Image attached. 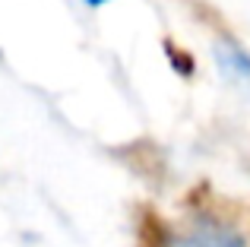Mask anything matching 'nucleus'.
I'll use <instances>...</instances> for the list:
<instances>
[{
	"instance_id": "obj_1",
	"label": "nucleus",
	"mask_w": 250,
	"mask_h": 247,
	"mask_svg": "<svg viewBox=\"0 0 250 247\" xmlns=\"http://www.w3.org/2000/svg\"><path fill=\"white\" fill-rule=\"evenodd\" d=\"M168 247H244V241L228 222H219L212 216H193L171 235Z\"/></svg>"
},
{
	"instance_id": "obj_2",
	"label": "nucleus",
	"mask_w": 250,
	"mask_h": 247,
	"mask_svg": "<svg viewBox=\"0 0 250 247\" xmlns=\"http://www.w3.org/2000/svg\"><path fill=\"white\" fill-rule=\"evenodd\" d=\"M215 54H219V63H222L225 73L238 76V80H250V54L247 51H241L238 44H231V41H225V44H219Z\"/></svg>"
},
{
	"instance_id": "obj_3",
	"label": "nucleus",
	"mask_w": 250,
	"mask_h": 247,
	"mask_svg": "<svg viewBox=\"0 0 250 247\" xmlns=\"http://www.w3.org/2000/svg\"><path fill=\"white\" fill-rule=\"evenodd\" d=\"M89 6H102V3H108V0H85Z\"/></svg>"
}]
</instances>
